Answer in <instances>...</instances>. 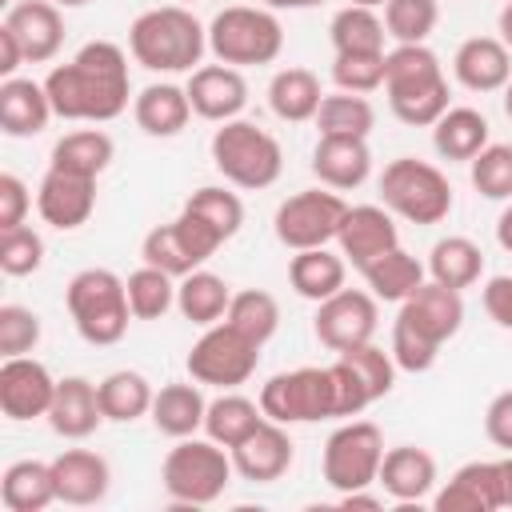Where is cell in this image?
<instances>
[{"mask_svg": "<svg viewBox=\"0 0 512 512\" xmlns=\"http://www.w3.org/2000/svg\"><path fill=\"white\" fill-rule=\"evenodd\" d=\"M360 276H364V284H368V292L376 296V300H388V304H404L420 284H424V276H428V268L412 256V252H404L400 244L396 248H388L384 256H376V260H368L364 268H360Z\"/></svg>", "mask_w": 512, "mask_h": 512, "instance_id": "obj_31", "label": "cell"}, {"mask_svg": "<svg viewBox=\"0 0 512 512\" xmlns=\"http://www.w3.org/2000/svg\"><path fill=\"white\" fill-rule=\"evenodd\" d=\"M436 512H496L504 508L500 488V460H468L460 464L448 484L432 496Z\"/></svg>", "mask_w": 512, "mask_h": 512, "instance_id": "obj_22", "label": "cell"}, {"mask_svg": "<svg viewBox=\"0 0 512 512\" xmlns=\"http://www.w3.org/2000/svg\"><path fill=\"white\" fill-rule=\"evenodd\" d=\"M232 452L216 440H196V436H184L176 440V448H168L164 464H160V484L168 492L172 504H188V508H200V504H212L224 496V488L232 484Z\"/></svg>", "mask_w": 512, "mask_h": 512, "instance_id": "obj_6", "label": "cell"}, {"mask_svg": "<svg viewBox=\"0 0 512 512\" xmlns=\"http://www.w3.org/2000/svg\"><path fill=\"white\" fill-rule=\"evenodd\" d=\"M452 72L468 92H504L512 80V48L500 36H468L452 56Z\"/></svg>", "mask_w": 512, "mask_h": 512, "instance_id": "obj_24", "label": "cell"}, {"mask_svg": "<svg viewBox=\"0 0 512 512\" xmlns=\"http://www.w3.org/2000/svg\"><path fill=\"white\" fill-rule=\"evenodd\" d=\"M56 396L52 372L36 356H4L0 364V412L16 424L48 416Z\"/></svg>", "mask_w": 512, "mask_h": 512, "instance_id": "obj_16", "label": "cell"}, {"mask_svg": "<svg viewBox=\"0 0 512 512\" xmlns=\"http://www.w3.org/2000/svg\"><path fill=\"white\" fill-rule=\"evenodd\" d=\"M464 324V300L456 288H444L436 280H424L396 312L392 324V360L404 372H428L444 348Z\"/></svg>", "mask_w": 512, "mask_h": 512, "instance_id": "obj_2", "label": "cell"}, {"mask_svg": "<svg viewBox=\"0 0 512 512\" xmlns=\"http://www.w3.org/2000/svg\"><path fill=\"white\" fill-rule=\"evenodd\" d=\"M52 4H60V8H84L88 0H52Z\"/></svg>", "mask_w": 512, "mask_h": 512, "instance_id": "obj_62", "label": "cell"}, {"mask_svg": "<svg viewBox=\"0 0 512 512\" xmlns=\"http://www.w3.org/2000/svg\"><path fill=\"white\" fill-rule=\"evenodd\" d=\"M384 56L388 52H336L332 60V80L340 92H356L368 96L376 88H384Z\"/></svg>", "mask_w": 512, "mask_h": 512, "instance_id": "obj_48", "label": "cell"}, {"mask_svg": "<svg viewBox=\"0 0 512 512\" xmlns=\"http://www.w3.org/2000/svg\"><path fill=\"white\" fill-rule=\"evenodd\" d=\"M64 304L76 332L96 348L120 344L128 320H136L128 304V288L112 268H80L64 288Z\"/></svg>", "mask_w": 512, "mask_h": 512, "instance_id": "obj_5", "label": "cell"}, {"mask_svg": "<svg viewBox=\"0 0 512 512\" xmlns=\"http://www.w3.org/2000/svg\"><path fill=\"white\" fill-rule=\"evenodd\" d=\"M504 116H508V120H512V80H508V84H504Z\"/></svg>", "mask_w": 512, "mask_h": 512, "instance_id": "obj_61", "label": "cell"}, {"mask_svg": "<svg viewBox=\"0 0 512 512\" xmlns=\"http://www.w3.org/2000/svg\"><path fill=\"white\" fill-rule=\"evenodd\" d=\"M224 320L264 348L276 336V328H280V304L264 288H244V292H232V304H228Z\"/></svg>", "mask_w": 512, "mask_h": 512, "instance_id": "obj_43", "label": "cell"}, {"mask_svg": "<svg viewBox=\"0 0 512 512\" xmlns=\"http://www.w3.org/2000/svg\"><path fill=\"white\" fill-rule=\"evenodd\" d=\"M344 212L348 204L340 200L336 188H304L296 196H288L280 208H276V240L292 252H304V248H324L336 240L340 224H344Z\"/></svg>", "mask_w": 512, "mask_h": 512, "instance_id": "obj_13", "label": "cell"}, {"mask_svg": "<svg viewBox=\"0 0 512 512\" xmlns=\"http://www.w3.org/2000/svg\"><path fill=\"white\" fill-rule=\"evenodd\" d=\"M132 116L140 124V132L148 136H180L192 120V100L188 88L180 84H148L136 100H132Z\"/></svg>", "mask_w": 512, "mask_h": 512, "instance_id": "obj_29", "label": "cell"}, {"mask_svg": "<svg viewBox=\"0 0 512 512\" xmlns=\"http://www.w3.org/2000/svg\"><path fill=\"white\" fill-rule=\"evenodd\" d=\"M116 156V144L108 132L100 128H76L68 136H60L52 144V168H64V172H76V176H100Z\"/></svg>", "mask_w": 512, "mask_h": 512, "instance_id": "obj_39", "label": "cell"}, {"mask_svg": "<svg viewBox=\"0 0 512 512\" xmlns=\"http://www.w3.org/2000/svg\"><path fill=\"white\" fill-rule=\"evenodd\" d=\"M204 412H208V400L192 380V384H164L152 396L148 416H152L156 432H164L172 440H184V436H196L204 428Z\"/></svg>", "mask_w": 512, "mask_h": 512, "instance_id": "obj_33", "label": "cell"}, {"mask_svg": "<svg viewBox=\"0 0 512 512\" xmlns=\"http://www.w3.org/2000/svg\"><path fill=\"white\" fill-rule=\"evenodd\" d=\"M56 476H52V460H16L4 468L0 476V504L8 512H44L48 504H56Z\"/></svg>", "mask_w": 512, "mask_h": 512, "instance_id": "obj_30", "label": "cell"}, {"mask_svg": "<svg viewBox=\"0 0 512 512\" xmlns=\"http://www.w3.org/2000/svg\"><path fill=\"white\" fill-rule=\"evenodd\" d=\"M376 324H380L376 296L372 292H360V288H340L336 296H328V300L316 304L312 332H316V340L324 348L344 352V348L368 344L376 336Z\"/></svg>", "mask_w": 512, "mask_h": 512, "instance_id": "obj_15", "label": "cell"}, {"mask_svg": "<svg viewBox=\"0 0 512 512\" xmlns=\"http://www.w3.org/2000/svg\"><path fill=\"white\" fill-rule=\"evenodd\" d=\"M500 488H504V508H512V452L500 460Z\"/></svg>", "mask_w": 512, "mask_h": 512, "instance_id": "obj_59", "label": "cell"}, {"mask_svg": "<svg viewBox=\"0 0 512 512\" xmlns=\"http://www.w3.org/2000/svg\"><path fill=\"white\" fill-rule=\"evenodd\" d=\"M264 8H272V12H300V8H316V4H324V0H260Z\"/></svg>", "mask_w": 512, "mask_h": 512, "instance_id": "obj_58", "label": "cell"}, {"mask_svg": "<svg viewBox=\"0 0 512 512\" xmlns=\"http://www.w3.org/2000/svg\"><path fill=\"white\" fill-rule=\"evenodd\" d=\"M28 208H32L28 184L16 172H0V232L20 228L24 216H28Z\"/></svg>", "mask_w": 512, "mask_h": 512, "instance_id": "obj_52", "label": "cell"}, {"mask_svg": "<svg viewBox=\"0 0 512 512\" xmlns=\"http://www.w3.org/2000/svg\"><path fill=\"white\" fill-rule=\"evenodd\" d=\"M212 164L216 172L244 188V192H256V188H268L280 180V168H284V152L276 144L272 132H264L260 124L252 120H224L216 132H212Z\"/></svg>", "mask_w": 512, "mask_h": 512, "instance_id": "obj_7", "label": "cell"}, {"mask_svg": "<svg viewBox=\"0 0 512 512\" xmlns=\"http://www.w3.org/2000/svg\"><path fill=\"white\" fill-rule=\"evenodd\" d=\"M232 452V468L252 480V484H272L280 480L288 468H292V456H296V444L288 436V424H276V420H260Z\"/></svg>", "mask_w": 512, "mask_h": 512, "instance_id": "obj_18", "label": "cell"}, {"mask_svg": "<svg viewBox=\"0 0 512 512\" xmlns=\"http://www.w3.org/2000/svg\"><path fill=\"white\" fill-rule=\"evenodd\" d=\"M484 432H488V440L496 448L512 452V388L500 392V396H492V404L484 412Z\"/></svg>", "mask_w": 512, "mask_h": 512, "instance_id": "obj_53", "label": "cell"}, {"mask_svg": "<svg viewBox=\"0 0 512 512\" xmlns=\"http://www.w3.org/2000/svg\"><path fill=\"white\" fill-rule=\"evenodd\" d=\"M484 312L500 328H512V276H492L484 284Z\"/></svg>", "mask_w": 512, "mask_h": 512, "instance_id": "obj_54", "label": "cell"}, {"mask_svg": "<svg viewBox=\"0 0 512 512\" xmlns=\"http://www.w3.org/2000/svg\"><path fill=\"white\" fill-rule=\"evenodd\" d=\"M228 304H232V288L216 272L196 268V272L180 276V284H176V308H180V316L192 320V324H200V328L220 324L228 316Z\"/></svg>", "mask_w": 512, "mask_h": 512, "instance_id": "obj_34", "label": "cell"}, {"mask_svg": "<svg viewBox=\"0 0 512 512\" xmlns=\"http://www.w3.org/2000/svg\"><path fill=\"white\" fill-rule=\"evenodd\" d=\"M312 172L324 188H336V192H352L368 180L372 172V152H368V140H356V136H320L316 148H312Z\"/></svg>", "mask_w": 512, "mask_h": 512, "instance_id": "obj_26", "label": "cell"}, {"mask_svg": "<svg viewBox=\"0 0 512 512\" xmlns=\"http://www.w3.org/2000/svg\"><path fill=\"white\" fill-rule=\"evenodd\" d=\"M348 4H364V8H380V4H388V0H348Z\"/></svg>", "mask_w": 512, "mask_h": 512, "instance_id": "obj_63", "label": "cell"}, {"mask_svg": "<svg viewBox=\"0 0 512 512\" xmlns=\"http://www.w3.org/2000/svg\"><path fill=\"white\" fill-rule=\"evenodd\" d=\"M40 344V316L24 304H0V356H28Z\"/></svg>", "mask_w": 512, "mask_h": 512, "instance_id": "obj_51", "label": "cell"}, {"mask_svg": "<svg viewBox=\"0 0 512 512\" xmlns=\"http://www.w3.org/2000/svg\"><path fill=\"white\" fill-rule=\"evenodd\" d=\"M44 88L60 120H84V124L116 120L132 96L128 56L112 40H92L68 64H56L44 76Z\"/></svg>", "mask_w": 512, "mask_h": 512, "instance_id": "obj_1", "label": "cell"}, {"mask_svg": "<svg viewBox=\"0 0 512 512\" xmlns=\"http://www.w3.org/2000/svg\"><path fill=\"white\" fill-rule=\"evenodd\" d=\"M396 504H420L436 488V456L416 444L388 448L380 460V480H376Z\"/></svg>", "mask_w": 512, "mask_h": 512, "instance_id": "obj_25", "label": "cell"}, {"mask_svg": "<svg viewBox=\"0 0 512 512\" xmlns=\"http://www.w3.org/2000/svg\"><path fill=\"white\" fill-rule=\"evenodd\" d=\"M380 200L392 216L408 224H440L452 212V184L448 176L416 156H396L380 172Z\"/></svg>", "mask_w": 512, "mask_h": 512, "instance_id": "obj_9", "label": "cell"}, {"mask_svg": "<svg viewBox=\"0 0 512 512\" xmlns=\"http://www.w3.org/2000/svg\"><path fill=\"white\" fill-rule=\"evenodd\" d=\"M92 208H96V180L48 164V172H44V180L36 188V212H40V220L52 224V228H60V232H72V228L88 224Z\"/></svg>", "mask_w": 512, "mask_h": 512, "instance_id": "obj_17", "label": "cell"}, {"mask_svg": "<svg viewBox=\"0 0 512 512\" xmlns=\"http://www.w3.org/2000/svg\"><path fill=\"white\" fill-rule=\"evenodd\" d=\"M188 100H192V112L200 120H212V124H224V120H236L248 104V80L240 68L232 64H200L192 76H188Z\"/></svg>", "mask_w": 512, "mask_h": 512, "instance_id": "obj_19", "label": "cell"}, {"mask_svg": "<svg viewBox=\"0 0 512 512\" xmlns=\"http://www.w3.org/2000/svg\"><path fill=\"white\" fill-rule=\"evenodd\" d=\"M52 476H56V496L60 504H72V508H88V504H100L112 488V468L100 452H88V448H64L56 460H52Z\"/></svg>", "mask_w": 512, "mask_h": 512, "instance_id": "obj_23", "label": "cell"}, {"mask_svg": "<svg viewBox=\"0 0 512 512\" xmlns=\"http://www.w3.org/2000/svg\"><path fill=\"white\" fill-rule=\"evenodd\" d=\"M176 276H168L164 268H152V264H140L124 288H128V304H132V316L136 320H160L172 304H176Z\"/></svg>", "mask_w": 512, "mask_h": 512, "instance_id": "obj_45", "label": "cell"}, {"mask_svg": "<svg viewBox=\"0 0 512 512\" xmlns=\"http://www.w3.org/2000/svg\"><path fill=\"white\" fill-rule=\"evenodd\" d=\"M320 76L308 72V68H280L268 84V108L288 120V124H304V120H316L320 112Z\"/></svg>", "mask_w": 512, "mask_h": 512, "instance_id": "obj_35", "label": "cell"}, {"mask_svg": "<svg viewBox=\"0 0 512 512\" xmlns=\"http://www.w3.org/2000/svg\"><path fill=\"white\" fill-rule=\"evenodd\" d=\"M20 64H28V60H24V48H20V44H16V36L0 24V76H4V80H8V76H16V68H20Z\"/></svg>", "mask_w": 512, "mask_h": 512, "instance_id": "obj_55", "label": "cell"}, {"mask_svg": "<svg viewBox=\"0 0 512 512\" xmlns=\"http://www.w3.org/2000/svg\"><path fill=\"white\" fill-rule=\"evenodd\" d=\"M488 120L476 108H448L432 124V148L444 160H472L480 148H488Z\"/></svg>", "mask_w": 512, "mask_h": 512, "instance_id": "obj_38", "label": "cell"}, {"mask_svg": "<svg viewBox=\"0 0 512 512\" xmlns=\"http://www.w3.org/2000/svg\"><path fill=\"white\" fill-rule=\"evenodd\" d=\"M384 64V92L392 116L412 128H432L448 112V80L440 56L428 44H396Z\"/></svg>", "mask_w": 512, "mask_h": 512, "instance_id": "obj_3", "label": "cell"}, {"mask_svg": "<svg viewBox=\"0 0 512 512\" xmlns=\"http://www.w3.org/2000/svg\"><path fill=\"white\" fill-rule=\"evenodd\" d=\"M128 52L148 72H196L208 52V28L180 4L148 8L128 28Z\"/></svg>", "mask_w": 512, "mask_h": 512, "instance_id": "obj_4", "label": "cell"}, {"mask_svg": "<svg viewBox=\"0 0 512 512\" xmlns=\"http://www.w3.org/2000/svg\"><path fill=\"white\" fill-rule=\"evenodd\" d=\"M260 408L276 424H312V420H332L340 416V396H336V376L332 364L324 368H292L276 372L260 388Z\"/></svg>", "mask_w": 512, "mask_h": 512, "instance_id": "obj_10", "label": "cell"}, {"mask_svg": "<svg viewBox=\"0 0 512 512\" xmlns=\"http://www.w3.org/2000/svg\"><path fill=\"white\" fill-rule=\"evenodd\" d=\"M284 48V28L272 8L264 4H232L212 16L208 24V52L220 64L232 68H252V64H272Z\"/></svg>", "mask_w": 512, "mask_h": 512, "instance_id": "obj_8", "label": "cell"}, {"mask_svg": "<svg viewBox=\"0 0 512 512\" xmlns=\"http://www.w3.org/2000/svg\"><path fill=\"white\" fill-rule=\"evenodd\" d=\"M340 504H344V508H380V496H368V492L360 488V492H344Z\"/></svg>", "mask_w": 512, "mask_h": 512, "instance_id": "obj_57", "label": "cell"}, {"mask_svg": "<svg viewBox=\"0 0 512 512\" xmlns=\"http://www.w3.org/2000/svg\"><path fill=\"white\" fill-rule=\"evenodd\" d=\"M372 128H376V108L368 104V96L336 92V96H324L320 100V112H316V132L320 136H356V140H368Z\"/></svg>", "mask_w": 512, "mask_h": 512, "instance_id": "obj_42", "label": "cell"}, {"mask_svg": "<svg viewBox=\"0 0 512 512\" xmlns=\"http://www.w3.org/2000/svg\"><path fill=\"white\" fill-rule=\"evenodd\" d=\"M104 408H100V388L84 376H64L56 380V396L48 408V424L64 440H84L100 428Z\"/></svg>", "mask_w": 512, "mask_h": 512, "instance_id": "obj_27", "label": "cell"}, {"mask_svg": "<svg viewBox=\"0 0 512 512\" xmlns=\"http://www.w3.org/2000/svg\"><path fill=\"white\" fill-rule=\"evenodd\" d=\"M96 388H100L104 420H112V424H132V420H140V416L152 412V396L156 392H152L148 376L136 372V368H116Z\"/></svg>", "mask_w": 512, "mask_h": 512, "instance_id": "obj_37", "label": "cell"}, {"mask_svg": "<svg viewBox=\"0 0 512 512\" xmlns=\"http://www.w3.org/2000/svg\"><path fill=\"white\" fill-rule=\"evenodd\" d=\"M472 188L488 200H512V144H488L472 160Z\"/></svg>", "mask_w": 512, "mask_h": 512, "instance_id": "obj_49", "label": "cell"}, {"mask_svg": "<svg viewBox=\"0 0 512 512\" xmlns=\"http://www.w3.org/2000/svg\"><path fill=\"white\" fill-rule=\"evenodd\" d=\"M496 244H500L504 252H512V200H508V208H504L500 220H496Z\"/></svg>", "mask_w": 512, "mask_h": 512, "instance_id": "obj_56", "label": "cell"}, {"mask_svg": "<svg viewBox=\"0 0 512 512\" xmlns=\"http://www.w3.org/2000/svg\"><path fill=\"white\" fill-rule=\"evenodd\" d=\"M380 460H384V432L372 420H348L324 440V484L344 492L372 488L380 480Z\"/></svg>", "mask_w": 512, "mask_h": 512, "instance_id": "obj_12", "label": "cell"}, {"mask_svg": "<svg viewBox=\"0 0 512 512\" xmlns=\"http://www.w3.org/2000/svg\"><path fill=\"white\" fill-rule=\"evenodd\" d=\"M440 0H388L384 4V28L396 44H424L436 32Z\"/></svg>", "mask_w": 512, "mask_h": 512, "instance_id": "obj_46", "label": "cell"}, {"mask_svg": "<svg viewBox=\"0 0 512 512\" xmlns=\"http://www.w3.org/2000/svg\"><path fill=\"white\" fill-rule=\"evenodd\" d=\"M328 36H332V48H336V52H384L388 28H384V20L376 16V8L344 4V8L332 16Z\"/></svg>", "mask_w": 512, "mask_h": 512, "instance_id": "obj_41", "label": "cell"}, {"mask_svg": "<svg viewBox=\"0 0 512 512\" xmlns=\"http://www.w3.org/2000/svg\"><path fill=\"white\" fill-rule=\"evenodd\" d=\"M336 244H340V256L352 268H364L368 260L384 256L388 248H396L400 232H396V220H392V212L384 204H356V208L344 212Z\"/></svg>", "mask_w": 512, "mask_h": 512, "instance_id": "obj_21", "label": "cell"}, {"mask_svg": "<svg viewBox=\"0 0 512 512\" xmlns=\"http://www.w3.org/2000/svg\"><path fill=\"white\" fill-rule=\"evenodd\" d=\"M4 28L16 36L28 64H48L64 44V16L52 0H16L4 12Z\"/></svg>", "mask_w": 512, "mask_h": 512, "instance_id": "obj_20", "label": "cell"}, {"mask_svg": "<svg viewBox=\"0 0 512 512\" xmlns=\"http://www.w3.org/2000/svg\"><path fill=\"white\" fill-rule=\"evenodd\" d=\"M500 40L512 48V0H504V8H500Z\"/></svg>", "mask_w": 512, "mask_h": 512, "instance_id": "obj_60", "label": "cell"}, {"mask_svg": "<svg viewBox=\"0 0 512 512\" xmlns=\"http://www.w3.org/2000/svg\"><path fill=\"white\" fill-rule=\"evenodd\" d=\"M220 244H224V240H220L208 224H200L196 216L180 212L176 220L156 224V228L140 240V256H144V264L164 268L168 276H188V272L204 268V260H212Z\"/></svg>", "mask_w": 512, "mask_h": 512, "instance_id": "obj_14", "label": "cell"}, {"mask_svg": "<svg viewBox=\"0 0 512 512\" xmlns=\"http://www.w3.org/2000/svg\"><path fill=\"white\" fill-rule=\"evenodd\" d=\"M52 100H48V88L36 84V80H24V76H8L0 80V128L16 140L24 136H36L48 128L52 120Z\"/></svg>", "mask_w": 512, "mask_h": 512, "instance_id": "obj_28", "label": "cell"}, {"mask_svg": "<svg viewBox=\"0 0 512 512\" xmlns=\"http://www.w3.org/2000/svg\"><path fill=\"white\" fill-rule=\"evenodd\" d=\"M40 264H44V240H40L36 228L20 224V228L0 232V268H4V276H32Z\"/></svg>", "mask_w": 512, "mask_h": 512, "instance_id": "obj_50", "label": "cell"}, {"mask_svg": "<svg viewBox=\"0 0 512 512\" xmlns=\"http://www.w3.org/2000/svg\"><path fill=\"white\" fill-rule=\"evenodd\" d=\"M256 364H260V344L248 340L244 332H236L228 320L208 324L200 332V340L188 348V360H184V368L196 384H212V388H224V392L248 384Z\"/></svg>", "mask_w": 512, "mask_h": 512, "instance_id": "obj_11", "label": "cell"}, {"mask_svg": "<svg viewBox=\"0 0 512 512\" xmlns=\"http://www.w3.org/2000/svg\"><path fill=\"white\" fill-rule=\"evenodd\" d=\"M260 420H264L260 400H248V396H240V392L228 388L224 396L208 400V412H204V436L216 440V444H224V448H236Z\"/></svg>", "mask_w": 512, "mask_h": 512, "instance_id": "obj_40", "label": "cell"}, {"mask_svg": "<svg viewBox=\"0 0 512 512\" xmlns=\"http://www.w3.org/2000/svg\"><path fill=\"white\" fill-rule=\"evenodd\" d=\"M356 376H360V384L368 388V396H372V404L380 400V396H388L392 392V384H396V360H392V352H384V348H376L372 340L368 344H356V348H344V352H336Z\"/></svg>", "mask_w": 512, "mask_h": 512, "instance_id": "obj_47", "label": "cell"}, {"mask_svg": "<svg viewBox=\"0 0 512 512\" xmlns=\"http://www.w3.org/2000/svg\"><path fill=\"white\" fill-rule=\"evenodd\" d=\"M180 212H188V216H196L200 224H208L220 240H232V236L240 232V224H244V204H240V196L228 192V188H220V184L196 188V192L184 200Z\"/></svg>", "mask_w": 512, "mask_h": 512, "instance_id": "obj_44", "label": "cell"}, {"mask_svg": "<svg viewBox=\"0 0 512 512\" xmlns=\"http://www.w3.org/2000/svg\"><path fill=\"white\" fill-rule=\"evenodd\" d=\"M428 276L436 284H444V288H456V292L472 288L484 276V252H480V244L468 240V236H444V240H436L432 252H428Z\"/></svg>", "mask_w": 512, "mask_h": 512, "instance_id": "obj_36", "label": "cell"}, {"mask_svg": "<svg viewBox=\"0 0 512 512\" xmlns=\"http://www.w3.org/2000/svg\"><path fill=\"white\" fill-rule=\"evenodd\" d=\"M344 276H348V260L340 252H332L328 244L324 248H304L288 264V280H292L296 296H304L312 304L336 296L344 288Z\"/></svg>", "mask_w": 512, "mask_h": 512, "instance_id": "obj_32", "label": "cell"}]
</instances>
